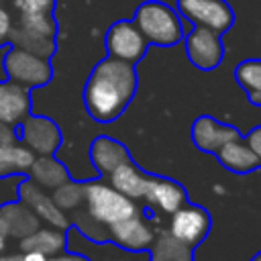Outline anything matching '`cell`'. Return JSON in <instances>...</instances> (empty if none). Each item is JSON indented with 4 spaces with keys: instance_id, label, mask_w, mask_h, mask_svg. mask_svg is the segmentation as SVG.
Instances as JSON below:
<instances>
[{
    "instance_id": "6da1fadb",
    "label": "cell",
    "mask_w": 261,
    "mask_h": 261,
    "mask_svg": "<svg viewBox=\"0 0 261 261\" xmlns=\"http://www.w3.org/2000/svg\"><path fill=\"white\" fill-rule=\"evenodd\" d=\"M139 86L133 63L104 57L98 61L84 86V104L88 114L98 122H112L135 98Z\"/></svg>"
},
{
    "instance_id": "7a4b0ae2",
    "label": "cell",
    "mask_w": 261,
    "mask_h": 261,
    "mask_svg": "<svg viewBox=\"0 0 261 261\" xmlns=\"http://www.w3.org/2000/svg\"><path fill=\"white\" fill-rule=\"evenodd\" d=\"M133 22L149 45L173 47L184 39V24L175 8L161 0H145L137 6Z\"/></svg>"
},
{
    "instance_id": "3957f363",
    "label": "cell",
    "mask_w": 261,
    "mask_h": 261,
    "mask_svg": "<svg viewBox=\"0 0 261 261\" xmlns=\"http://www.w3.org/2000/svg\"><path fill=\"white\" fill-rule=\"evenodd\" d=\"M84 204L86 210L104 226H110L137 212V206L130 198L100 179L84 184Z\"/></svg>"
},
{
    "instance_id": "277c9868",
    "label": "cell",
    "mask_w": 261,
    "mask_h": 261,
    "mask_svg": "<svg viewBox=\"0 0 261 261\" xmlns=\"http://www.w3.org/2000/svg\"><path fill=\"white\" fill-rule=\"evenodd\" d=\"M4 73L6 80H12L29 90L47 86L53 77L51 59L24 51L20 47L8 45L4 55Z\"/></svg>"
},
{
    "instance_id": "5b68a950",
    "label": "cell",
    "mask_w": 261,
    "mask_h": 261,
    "mask_svg": "<svg viewBox=\"0 0 261 261\" xmlns=\"http://www.w3.org/2000/svg\"><path fill=\"white\" fill-rule=\"evenodd\" d=\"M175 8L194 27H206L220 35L234 24L232 6L226 0H175Z\"/></svg>"
},
{
    "instance_id": "8992f818",
    "label": "cell",
    "mask_w": 261,
    "mask_h": 261,
    "mask_svg": "<svg viewBox=\"0 0 261 261\" xmlns=\"http://www.w3.org/2000/svg\"><path fill=\"white\" fill-rule=\"evenodd\" d=\"M104 45L110 57L133 63V65L143 59L149 47V43L145 41V37L141 35V31L130 18L114 20L104 35Z\"/></svg>"
},
{
    "instance_id": "52a82bcc",
    "label": "cell",
    "mask_w": 261,
    "mask_h": 261,
    "mask_svg": "<svg viewBox=\"0 0 261 261\" xmlns=\"http://www.w3.org/2000/svg\"><path fill=\"white\" fill-rule=\"evenodd\" d=\"M186 55L190 63L202 71L216 69L224 57V45L220 41V33L206 29V27H194L186 35Z\"/></svg>"
},
{
    "instance_id": "ba28073f",
    "label": "cell",
    "mask_w": 261,
    "mask_h": 261,
    "mask_svg": "<svg viewBox=\"0 0 261 261\" xmlns=\"http://www.w3.org/2000/svg\"><path fill=\"white\" fill-rule=\"evenodd\" d=\"M18 141L27 145L35 155H53L61 145L59 126L41 114H29L16 126Z\"/></svg>"
},
{
    "instance_id": "9c48e42d",
    "label": "cell",
    "mask_w": 261,
    "mask_h": 261,
    "mask_svg": "<svg viewBox=\"0 0 261 261\" xmlns=\"http://www.w3.org/2000/svg\"><path fill=\"white\" fill-rule=\"evenodd\" d=\"M16 198H18L22 204H27L43 224L53 226V228H61V230L69 228L71 222H69L67 212H63V210L53 202L51 194H49L45 188L37 186L35 181L22 177L20 184H18V190H16Z\"/></svg>"
},
{
    "instance_id": "30bf717a",
    "label": "cell",
    "mask_w": 261,
    "mask_h": 261,
    "mask_svg": "<svg viewBox=\"0 0 261 261\" xmlns=\"http://www.w3.org/2000/svg\"><path fill=\"white\" fill-rule=\"evenodd\" d=\"M210 230V216L202 206L196 204H184L175 212H171L169 232L184 241L190 247H198Z\"/></svg>"
},
{
    "instance_id": "8fae6325",
    "label": "cell",
    "mask_w": 261,
    "mask_h": 261,
    "mask_svg": "<svg viewBox=\"0 0 261 261\" xmlns=\"http://www.w3.org/2000/svg\"><path fill=\"white\" fill-rule=\"evenodd\" d=\"M108 234L116 245H120L122 249H128V251H145L151 247V243L155 239L153 228L149 226V222L145 218L139 216V212L110 224Z\"/></svg>"
},
{
    "instance_id": "7c38bea8",
    "label": "cell",
    "mask_w": 261,
    "mask_h": 261,
    "mask_svg": "<svg viewBox=\"0 0 261 261\" xmlns=\"http://www.w3.org/2000/svg\"><path fill=\"white\" fill-rule=\"evenodd\" d=\"M241 139V133L232 124L218 122L212 116H198L192 124V141L200 151L216 153L224 143Z\"/></svg>"
},
{
    "instance_id": "4fadbf2b",
    "label": "cell",
    "mask_w": 261,
    "mask_h": 261,
    "mask_svg": "<svg viewBox=\"0 0 261 261\" xmlns=\"http://www.w3.org/2000/svg\"><path fill=\"white\" fill-rule=\"evenodd\" d=\"M39 226H41V220L18 198L0 204V228L8 239L20 241L22 237L31 234Z\"/></svg>"
},
{
    "instance_id": "5bb4252c",
    "label": "cell",
    "mask_w": 261,
    "mask_h": 261,
    "mask_svg": "<svg viewBox=\"0 0 261 261\" xmlns=\"http://www.w3.org/2000/svg\"><path fill=\"white\" fill-rule=\"evenodd\" d=\"M31 114V90L12 82L0 80V120L18 126Z\"/></svg>"
},
{
    "instance_id": "9a60e30c",
    "label": "cell",
    "mask_w": 261,
    "mask_h": 261,
    "mask_svg": "<svg viewBox=\"0 0 261 261\" xmlns=\"http://www.w3.org/2000/svg\"><path fill=\"white\" fill-rule=\"evenodd\" d=\"M145 200L149 204H153L155 208H159L161 212H175L177 208H181L186 202H188V196H186V190L167 179V177H155L151 175L149 179V186H147V192H145Z\"/></svg>"
},
{
    "instance_id": "2e32d148",
    "label": "cell",
    "mask_w": 261,
    "mask_h": 261,
    "mask_svg": "<svg viewBox=\"0 0 261 261\" xmlns=\"http://www.w3.org/2000/svg\"><path fill=\"white\" fill-rule=\"evenodd\" d=\"M90 159L94 163V167L102 173L108 175L110 171H114L120 163L130 161L128 151L124 149L122 143H118L112 137H96L90 145Z\"/></svg>"
},
{
    "instance_id": "e0dca14e",
    "label": "cell",
    "mask_w": 261,
    "mask_h": 261,
    "mask_svg": "<svg viewBox=\"0 0 261 261\" xmlns=\"http://www.w3.org/2000/svg\"><path fill=\"white\" fill-rule=\"evenodd\" d=\"M108 179L114 190H118L130 200H139V198H145L151 175H145L133 161H124L114 171L108 173Z\"/></svg>"
},
{
    "instance_id": "ac0fdd59",
    "label": "cell",
    "mask_w": 261,
    "mask_h": 261,
    "mask_svg": "<svg viewBox=\"0 0 261 261\" xmlns=\"http://www.w3.org/2000/svg\"><path fill=\"white\" fill-rule=\"evenodd\" d=\"M29 179L45 190H55L63 181L71 179L65 165L53 155H35V161L29 167Z\"/></svg>"
},
{
    "instance_id": "d6986e66",
    "label": "cell",
    "mask_w": 261,
    "mask_h": 261,
    "mask_svg": "<svg viewBox=\"0 0 261 261\" xmlns=\"http://www.w3.org/2000/svg\"><path fill=\"white\" fill-rule=\"evenodd\" d=\"M216 155H218L220 163L234 173H249L261 165V159L253 153V149L243 139H234V141L224 143L216 151Z\"/></svg>"
},
{
    "instance_id": "ffe728a7",
    "label": "cell",
    "mask_w": 261,
    "mask_h": 261,
    "mask_svg": "<svg viewBox=\"0 0 261 261\" xmlns=\"http://www.w3.org/2000/svg\"><path fill=\"white\" fill-rule=\"evenodd\" d=\"M65 243H67L65 230L53 226H39L31 234L22 237L18 241V247L20 251H39L47 257H53L65 249Z\"/></svg>"
},
{
    "instance_id": "44dd1931",
    "label": "cell",
    "mask_w": 261,
    "mask_h": 261,
    "mask_svg": "<svg viewBox=\"0 0 261 261\" xmlns=\"http://www.w3.org/2000/svg\"><path fill=\"white\" fill-rule=\"evenodd\" d=\"M149 249H151V261H194V247L175 239L169 230L159 232Z\"/></svg>"
},
{
    "instance_id": "7402d4cb",
    "label": "cell",
    "mask_w": 261,
    "mask_h": 261,
    "mask_svg": "<svg viewBox=\"0 0 261 261\" xmlns=\"http://www.w3.org/2000/svg\"><path fill=\"white\" fill-rule=\"evenodd\" d=\"M33 161H35V153L27 145L22 143L0 145V177L24 175Z\"/></svg>"
},
{
    "instance_id": "603a6c76",
    "label": "cell",
    "mask_w": 261,
    "mask_h": 261,
    "mask_svg": "<svg viewBox=\"0 0 261 261\" xmlns=\"http://www.w3.org/2000/svg\"><path fill=\"white\" fill-rule=\"evenodd\" d=\"M234 80L247 92L251 104L261 106V59H245L234 67Z\"/></svg>"
},
{
    "instance_id": "cb8c5ba5",
    "label": "cell",
    "mask_w": 261,
    "mask_h": 261,
    "mask_svg": "<svg viewBox=\"0 0 261 261\" xmlns=\"http://www.w3.org/2000/svg\"><path fill=\"white\" fill-rule=\"evenodd\" d=\"M51 198L63 212H73L84 204V184L67 179L55 190H51Z\"/></svg>"
},
{
    "instance_id": "d4e9b609",
    "label": "cell",
    "mask_w": 261,
    "mask_h": 261,
    "mask_svg": "<svg viewBox=\"0 0 261 261\" xmlns=\"http://www.w3.org/2000/svg\"><path fill=\"white\" fill-rule=\"evenodd\" d=\"M69 222H73V226H75L84 237H88L90 241L102 243V241H108V239H110L108 226H104L102 222H98L86 208L82 210V206H80L77 210H73V216L69 218Z\"/></svg>"
},
{
    "instance_id": "484cf974",
    "label": "cell",
    "mask_w": 261,
    "mask_h": 261,
    "mask_svg": "<svg viewBox=\"0 0 261 261\" xmlns=\"http://www.w3.org/2000/svg\"><path fill=\"white\" fill-rule=\"evenodd\" d=\"M10 45L20 47V49H24V51H31V53H35V55L47 57V59H51V57L55 55V51H57V41L29 37V35L18 33L16 29H12V33H10Z\"/></svg>"
},
{
    "instance_id": "4316f807",
    "label": "cell",
    "mask_w": 261,
    "mask_h": 261,
    "mask_svg": "<svg viewBox=\"0 0 261 261\" xmlns=\"http://www.w3.org/2000/svg\"><path fill=\"white\" fill-rule=\"evenodd\" d=\"M55 6H57V0H10V10L14 16L55 12Z\"/></svg>"
},
{
    "instance_id": "83f0119b",
    "label": "cell",
    "mask_w": 261,
    "mask_h": 261,
    "mask_svg": "<svg viewBox=\"0 0 261 261\" xmlns=\"http://www.w3.org/2000/svg\"><path fill=\"white\" fill-rule=\"evenodd\" d=\"M14 29V14L10 6L0 2V47L10 45V33Z\"/></svg>"
},
{
    "instance_id": "f1b7e54d",
    "label": "cell",
    "mask_w": 261,
    "mask_h": 261,
    "mask_svg": "<svg viewBox=\"0 0 261 261\" xmlns=\"http://www.w3.org/2000/svg\"><path fill=\"white\" fill-rule=\"evenodd\" d=\"M22 175H8V177H0V204L14 200L16 198V190L20 184Z\"/></svg>"
},
{
    "instance_id": "f546056e",
    "label": "cell",
    "mask_w": 261,
    "mask_h": 261,
    "mask_svg": "<svg viewBox=\"0 0 261 261\" xmlns=\"http://www.w3.org/2000/svg\"><path fill=\"white\" fill-rule=\"evenodd\" d=\"M12 143H18L16 126L0 120V145H12Z\"/></svg>"
},
{
    "instance_id": "4dcf8cb0",
    "label": "cell",
    "mask_w": 261,
    "mask_h": 261,
    "mask_svg": "<svg viewBox=\"0 0 261 261\" xmlns=\"http://www.w3.org/2000/svg\"><path fill=\"white\" fill-rule=\"evenodd\" d=\"M251 149H253V153L261 159V126H255L249 135H247V141H245Z\"/></svg>"
},
{
    "instance_id": "1f68e13d",
    "label": "cell",
    "mask_w": 261,
    "mask_h": 261,
    "mask_svg": "<svg viewBox=\"0 0 261 261\" xmlns=\"http://www.w3.org/2000/svg\"><path fill=\"white\" fill-rule=\"evenodd\" d=\"M47 261H90L88 257H84V255H80V253H57V255H53V257H49Z\"/></svg>"
},
{
    "instance_id": "d6a6232c",
    "label": "cell",
    "mask_w": 261,
    "mask_h": 261,
    "mask_svg": "<svg viewBox=\"0 0 261 261\" xmlns=\"http://www.w3.org/2000/svg\"><path fill=\"white\" fill-rule=\"evenodd\" d=\"M22 255H24V261H47L49 259L47 255H43L39 251H22Z\"/></svg>"
},
{
    "instance_id": "836d02e7",
    "label": "cell",
    "mask_w": 261,
    "mask_h": 261,
    "mask_svg": "<svg viewBox=\"0 0 261 261\" xmlns=\"http://www.w3.org/2000/svg\"><path fill=\"white\" fill-rule=\"evenodd\" d=\"M0 261H24L22 251L20 253H0Z\"/></svg>"
},
{
    "instance_id": "e575fe53",
    "label": "cell",
    "mask_w": 261,
    "mask_h": 261,
    "mask_svg": "<svg viewBox=\"0 0 261 261\" xmlns=\"http://www.w3.org/2000/svg\"><path fill=\"white\" fill-rule=\"evenodd\" d=\"M6 47H0V80H6V73H4V55H6Z\"/></svg>"
},
{
    "instance_id": "d590c367",
    "label": "cell",
    "mask_w": 261,
    "mask_h": 261,
    "mask_svg": "<svg viewBox=\"0 0 261 261\" xmlns=\"http://www.w3.org/2000/svg\"><path fill=\"white\" fill-rule=\"evenodd\" d=\"M6 241H8V237H6L4 230L0 228V253H4V249H6Z\"/></svg>"
},
{
    "instance_id": "8d00e7d4",
    "label": "cell",
    "mask_w": 261,
    "mask_h": 261,
    "mask_svg": "<svg viewBox=\"0 0 261 261\" xmlns=\"http://www.w3.org/2000/svg\"><path fill=\"white\" fill-rule=\"evenodd\" d=\"M251 261H261V253H257V255H255V257H253Z\"/></svg>"
},
{
    "instance_id": "74e56055",
    "label": "cell",
    "mask_w": 261,
    "mask_h": 261,
    "mask_svg": "<svg viewBox=\"0 0 261 261\" xmlns=\"http://www.w3.org/2000/svg\"><path fill=\"white\" fill-rule=\"evenodd\" d=\"M0 2H6V0H0Z\"/></svg>"
}]
</instances>
